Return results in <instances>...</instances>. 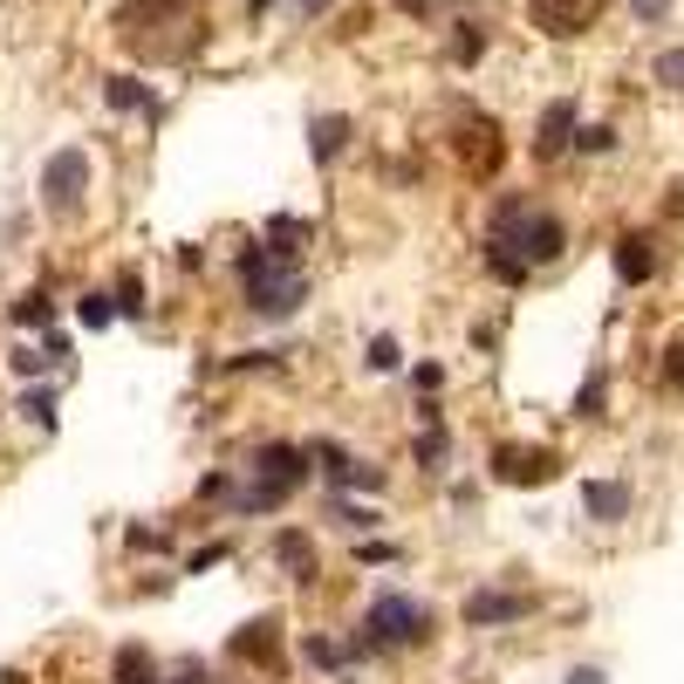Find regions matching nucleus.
I'll use <instances>...</instances> for the list:
<instances>
[{"instance_id":"nucleus-1","label":"nucleus","mask_w":684,"mask_h":684,"mask_svg":"<svg viewBox=\"0 0 684 684\" xmlns=\"http://www.w3.org/2000/svg\"><path fill=\"white\" fill-rule=\"evenodd\" d=\"M233 274H239V302L261 321H295L308 308V274L295 261H274L267 239H247V247L233 254Z\"/></svg>"},{"instance_id":"nucleus-2","label":"nucleus","mask_w":684,"mask_h":684,"mask_svg":"<svg viewBox=\"0 0 684 684\" xmlns=\"http://www.w3.org/2000/svg\"><path fill=\"white\" fill-rule=\"evenodd\" d=\"M487 239H500V247H513L520 261L548 267V261L569 254V220L548 213L541 198H528V192H507L500 206L487 213Z\"/></svg>"},{"instance_id":"nucleus-3","label":"nucleus","mask_w":684,"mask_h":684,"mask_svg":"<svg viewBox=\"0 0 684 684\" xmlns=\"http://www.w3.org/2000/svg\"><path fill=\"white\" fill-rule=\"evenodd\" d=\"M356 630L377 643V657L418 651V643H431V610H425L411 589H377V595L364 602V623H356Z\"/></svg>"},{"instance_id":"nucleus-4","label":"nucleus","mask_w":684,"mask_h":684,"mask_svg":"<svg viewBox=\"0 0 684 684\" xmlns=\"http://www.w3.org/2000/svg\"><path fill=\"white\" fill-rule=\"evenodd\" d=\"M90 178H96V165H90L83 144L49 151L42 157V213L49 220H75V213H83V198H90Z\"/></svg>"},{"instance_id":"nucleus-5","label":"nucleus","mask_w":684,"mask_h":684,"mask_svg":"<svg viewBox=\"0 0 684 684\" xmlns=\"http://www.w3.org/2000/svg\"><path fill=\"white\" fill-rule=\"evenodd\" d=\"M561 472V452H548V446H493L487 452V479L493 487H548V479Z\"/></svg>"},{"instance_id":"nucleus-6","label":"nucleus","mask_w":684,"mask_h":684,"mask_svg":"<svg viewBox=\"0 0 684 684\" xmlns=\"http://www.w3.org/2000/svg\"><path fill=\"white\" fill-rule=\"evenodd\" d=\"M534 616V595H520V589H472L466 602H459V623L466 630H513V623H528Z\"/></svg>"},{"instance_id":"nucleus-7","label":"nucleus","mask_w":684,"mask_h":684,"mask_svg":"<svg viewBox=\"0 0 684 684\" xmlns=\"http://www.w3.org/2000/svg\"><path fill=\"white\" fill-rule=\"evenodd\" d=\"M582 513L595 520V528H623V520L636 513V487L630 479H582Z\"/></svg>"},{"instance_id":"nucleus-8","label":"nucleus","mask_w":684,"mask_h":684,"mask_svg":"<svg viewBox=\"0 0 684 684\" xmlns=\"http://www.w3.org/2000/svg\"><path fill=\"white\" fill-rule=\"evenodd\" d=\"M575 131H582V103H575V96H554V103L541 110V124H534V157L575 151Z\"/></svg>"},{"instance_id":"nucleus-9","label":"nucleus","mask_w":684,"mask_h":684,"mask_svg":"<svg viewBox=\"0 0 684 684\" xmlns=\"http://www.w3.org/2000/svg\"><path fill=\"white\" fill-rule=\"evenodd\" d=\"M295 493H280V487H267V479H247V472H233V493H226V520H267V513H280Z\"/></svg>"},{"instance_id":"nucleus-10","label":"nucleus","mask_w":684,"mask_h":684,"mask_svg":"<svg viewBox=\"0 0 684 684\" xmlns=\"http://www.w3.org/2000/svg\"><path fill=\"white\" fill-rule=\"evenodd\" d=\"M103 103H110L116 116H144V124L165 116V96H157L144 75H103Z\"/></svg>"},{"instance_id":"nucleus-11","label":"nucleus","mask_w":684,"mask_h":684,"mask_svg":"<svg viewBox=\"0 0 684 684\" xmlns=\"http://www.w3.org/2000/svg\"><path fill=\"white\" fill-rule=\"evenodd\" d=\"M595 14H602V0H528V21L541 34H582L595 28Z\"/></svg>"},{"instance_id":"nucleus-12","label":"nucleus","mask_w":684,"mask_h":684,"mask_svg":"<svg viewBox=\"0 0 684 684\" xmlns=\"http://www.w3.org/2000/svg\"><path fill=\"white\" fill-rule=\"evenodd\" d=\"M274 561H280V575H288L295 589H315V582H321V554H315V541H308L302 528H280V534H274Z\"/></svg>"},{"instance_id":"nucleus-13","label":"nucleus","mask_w":684,"mask_h":684,"mask_svg":"<svg viewBox=\"0 0 684 684\" xmlns=\"http://www.w3.org/2000/svg\"><path fill=\"white\" fill-rule=\"evenodd\" d=\"M261 239H267L274 261H295V267H302V254L315 247V220H302V213H274V220L261 226Z\"/></svg>"},{"instance_id":"nucleus-14","label":"nucleus","mask_w":684,"mask_h":684,"mask_svg":"<svg viewBox=\"0 0 684 684\" xmlns=\"http://www.w3.org/2000/svg\"><path fill=\"white\" fill-rule=\"evenodd\" d=\"M349 137H356V116H343V110L308 116V157L315 165H336V157L349 151Z\"/></svg>"},{"instance_id":"nucleus-15","label":"nucleus","mask_w":684,"mask_h":684,"mask_svg":"<svg viewBox=\"0 0 684 684\" xmlns=\"http://www.w3.org/2000/svg\"><path fill=\"white\" fill-rule=\"evenodd\" d=\"M610 261H616V280H623V288H643V280L657 274V254H651V233H623Z\"/></svg>"},{"instance_id":"nucleus-16","label":"nucleus","mask_w":684,"mask_h":684,"mask_svg":"<svg viewBox=\"0 0 684 684\" xmlns=\"http://www.w3.org/2000/svg\"><path fill=\"white\" fill-rule=\"evenodd\" d=\"M479 267H487L493 280H500V288H528V280H534V261H520L513 247H500V239H479Z\"/></svg>"},{"instance_id":"nucleus-17","label":"nucleus","mask_w":684,"mask_h":684,"mask_svg":"<svg viewBox=\"0 0 684 684\" xmlns=\"http://www.w3.org/2000/svg\"><path fill=\"white\" fill-rule=\"evenodd\" d=\"M8 370H14L21 384H49V370H62V364H55V349H49L42 336H21V343L8 349ZM62 377H69V370H62Z\"/></svg>"},{"instance_id":"nucleus-18","label":"nucleus","mask_w":684,"mask_h":684,"mask_svg":"<svg viewBox=\"0 0 684 684\" xmlns=\"http://www.w3.org/2000/svg\"><path fill=\"white\" fill-rule=\"evenodd\" d=\"M55 405H62V384H21L14 390V418L34 431H55Z\"/></svg>"},{"instance_id":"nucleus-19","label":"nucleus","mask_w":684,"mask_h":684,"mask_svg":"<svg viewBox=\"0 0 684 684\" xmlns=\"http://www.w3.org/2000/svg\"><path fill=\"white\" fill-rule=\"evenodd\" d=\"M8 321H14L21 336H49V329H62V321H55V302H49V288H28V295H14Z\"/></svg>"},{"instance_id":"nucleus-20","label":"nucleus","mask_w":684,"mask_h":684,"mask_svg":"<svg viewBox=\"0 0 684 684\" xmlns=\"http://www.w3.org/2000/svg\"><path fill=\"white\" fill-rule=\"evenodd\" d=\"M321 513H329L343 534H356V541H370V534H377V520H384L370 500H349V493H329V500H321Z\"/></svg>"},{"instance_id":"nucleus-21","label":"nucleus","mask_w":684,"mask_h":684,"mask_svg":"<svg viewBox=\"0 0 684 684\" xmlns=\"http://www.w3.org/2000/svg\"><path fill=\"white\" fill-rule=\"evenodd\" d=\"M446 459H452V431H446V425H418V438H411V466H418L425 479H438V472H446Z\"/></svg>"},{"instance_id":"nucleus-22","label":"nucleus","mask_w":684,"mask_h":684,"mask_svg":"<svg viewBox=\"0 0 684 684\" xmlns=\"http://www.w3.org/2000/svg\"><path fill=\"white\" fill-rule=\"evenodd\" d=\"M308 459H315V472L329 479L336 493L349 487V466H356V452H349V446H336V438H308Z\"/></svg>"},{"instance_id":"nucleus-23","label":"nucleus","mask_w":684,"mask_h":684,"mask_svg":"<svg viewBox=\"0 0 684 684\" xmlns=\"http://www.w3.org/2000/svg\"><path fill=\"white\" fill-rule=\"evenodd\" d=\"M364 370H370V377H397V370H405V343H397L390 329H377V336L364 343Z\"/></svg>"},{"instance_id":"nucleus-24","label":"nucleus","mask_w":684,"mask_h":684,"mask_svg":"<svg viewBox=\"0 0 684 684\" xmlns=\"http://www.w3.org/2000/svg\"><path fill=\"white\" fill-rule=\"evenodd\" d=\"M75 321L96 336V329H110V321H124V315H116V295H110V288H90V295H75Z\"/></svg>"},{"instance_id":"nucleus-25","label":"nucleus","mask_w":684,"mask_h":684,"mask_svg":"<svg viewBox=\"0 0 684 684\" xmlns=\"http://www.w3.org/2000/svg\"><path fill=\"white\" fill-rule=\"evenodd\" d=\"M602 411H610V370L595 364V370L582 377V390H575V418H589V425H595Z\"/></svg>"},{"instance_id":"nucleus-26","label":"nucleus","mask_w":684,"mask_h":684,"mask_svg":"<svg viewBox=\"0 0 684 684\" xmlns=\"http://www.w3.org/2000/svg\"><path fill=\"white\" fill-rule=\"evenodd\" d=\"M479 55H487V28H479V21H459L452 28V42H446V62H479Z\"/></svg>"},{"instance_id":"nucleus-27","label":"nucleus","mask_w":684,"mask_h":684,"mask_svg":"<svg viewBox=\"0 0 684 684\" xmlns=\"http://www.w3.org/2000/svg\"><path fill=\"white\" fill-rule=\"evenodd\" d=\"M110 295H116V315H124V321H144V315H151V288H144V274H124Z\"/></svg>"},{"instance_id":"nucleus-28","label":"nucleus","mask_w":684,"mask_h":684,"mask_svg":"<svg viewBox=\"0 0 684 684\" xmlns=\"http://www.w3.org/2000/svg\"><path fill=\"white\" fill-rule=\"evenodd\" d=\"M110 684H165V677H157V664L144 651H116V677Z\"/></svg>"},{"instance_id":"nucleus-29","label":"nucleus","mask_w":684,"mask_h":684,"mask_svg":"<svg viewBox=\"0 0 684 684\" xmlns=\"http://www.w3.org/2000/svg\"><path fill=\"white\" fill-rule=\"evenodd\" d=\"M267 651H274V623H267V616L233 636V657H267Z\"/></svg>"},{"instance_id":"nucleus-30","label":"nucleus","mask_w":684,"mask_h":684,"mask_svg":"<svg viewBox=\"0 0 684 684\" xmlns=\"http://www.w3.org/2000/svg\"><path fill=\"white\" fill-rule=\"evenodd\" d=\"M288 364V349H239V356H226V370L239 377V370H280Z\"/></svg>"},{"instance_id":"nucleus-31","label":"nucleus","mask_w":684,"mask_h":684,"mask_svg":"<svg viewBox=\"0 0 684 684\" xmlns=\"http://www.w3.org/2000/svg\"><path fill=\"white\" fill-rule=\"evenodd\" d=\"M384 487H390V472H384V466H370V459H356L343 493H384Z\"/></svg>"},{"instance_id":"nucleus-32","label":"nucleus","mask_w":684,"mask_h":684,"mask_svg":"<svg viewBox=\"0 0 684 684\" xmlns=\"http://www.w3.org/2000/svg\"><path fill=\"white\" fill-rule=\"evenodd\" d=\"M575 151H582V157H610V151H616V131H610V124H582V131H575Z\"/></svg>"},{"instance_id":"nucleus-33","label":"nucleus","mask_w":684,"mask_h":684,"mask_svg":"<svg viewBox=\"0 0 684 684\" xmlns=\"http://www.w3.org/2000/svg\"><path fill=\"white\" fill-rule=\"evenodd\" d=\"M220 561H233V541H206V548H192V554H185V575H206V569H220Z\"/></svg>"},{"instance_id":"nucleus-34","label":"nucleus","mask_w":684,"mask_h":684,"mask_svg":"<svg viewBox=\"0 0 684 684\" xmlns=\"http://www.w3.org/2000/svg\"><path fill=\"white\" fill-rule=\"evenodd\" d=\"M356 561H364V569H390V561H405V548L397 541H356Z\"/></svg>"},{"instance_id":"nucleus-35","label":"nucleus","mask_w":684,"mask_h":684,"mask_svg":"<svg viewBox=\"0 0 684 684\" xmlns=\"http://www.w3.org/2000/svg\"><path fill=\"white\" fill-rule=\"evenodd\" d=\"M651 75H657L664 90H684V49H664V55L651 62Z\"/></svg>"},{"instance_id":"nucleus-36","label":"nucleus","mask_w":684,"mask_h":684,"mask_svg":"<svg viewBox=\"0 0 684 684\" xmlns=\"http://www.w3.org/2000/svg\"><path fill=\"white\" fill-rule=\"evenodd\" d=\"M411 390H418V397H438V390H446V364H411Z\"/></svg>"},{"instance_id":"nucleus-37","label":"nucleus","mask_w":684,"mask_h":684,"mask_svg":"<svg viewBox=\"0 0 684 684\" xmlns=\"http://www.w3.org/2000/svg\"><path fill=\"white\" fill-rule=\"evenodd\" d=\"M124 548H131V554H165L172 541L157 534V528H124Z\"/></svg>"},{"instance_id":"nucleus-38","label":"nucleus","mask_w":684,"mask_h":684,"mask_svg":"<svg viewBox=\"0 0 684 684\" xmlns=\"http://www.w3.org/2000/svg\"><path fill=\"white\" fill-rule=\"evenodd\" d=\"M630 14H636L643 28H657V21L671 14V0H630Z\"/></svg>"},{"instance_id":"nucleus-39","label":"nucleus","mask_w":684,"mask_h":684,"mask_svg":"<svg viewBox=\"0 0 684 684\" xmlns=\"http://www.w3.org/2000/svg\"><path fill=\"white\" fill-rule=\"evenodd\" d=\"M664 384H684V343L664 349Z\"/></svg>"},{"instance_id":"nucleus-40","label":"nucleus","mask_w":684,"mask_h":684,"mask_svg":"<svg viewBox=\"0 0 684 684\" xmlns=\"http://www.w3.org/2000/svg\"><path fill=\"white\" fill-rule=\"evenodd\" d=\"M165 684H213V671H206V664H178Z\"/></svg>"},{"instance_id":"nucleus-41","label":"nucleus","mask_w":684,"mask_h":684,"mask_svg":"<svg viewBox=\"0 0 684 684\" xmlns=\"http://www.w3.org/2000/svg\"><path fill=\"white\" fill-rule=\"evenodd\" d=\"M561 684H610V677H602V664H569V677H561Z\"/></svg>"},{"instance_id":"nucleus-42","label":"nucleus","mask_w":684,"mask_h":684,"mask_svg":"<svg viewBox=\"0 0 684 684\" xmlns=\"http://www.w3.org/2000/svg\"><path fill=\"white\" fill-rule=\"evenodd\" d=\"M329 8H336V0H295V14H302V21H321Z\"/></svg>"},{"instance_id":"nucleus-43","label":"nucleus","mask_w":684,"mask_h":684,"mask_svg":"<svg viewBox=\"0 0 684 684\" xmlns=\"http://www.w3.org/2000/svg\"><path fill=\"white\" fill-rule=\"evenodd\" d=\"M425 8H431V0H405V14H425Z\"/></svg>"},{"instance_id":"nucleus-44","label":"nucleus","mask_w":684,"mask_h":684,"mask_svg":"<svg viewBox=\"0 0 684 684\" xmlns=\"http://www.w3.org/2000/svg\"><path fill=\"white\" fill-rule=\"evenodd\" d=\"M267 8H274V0H254V14H267Z\"/></svg>"}]
</instances>
